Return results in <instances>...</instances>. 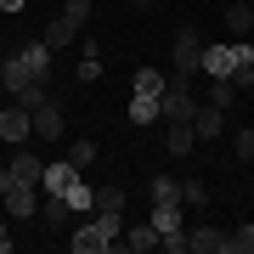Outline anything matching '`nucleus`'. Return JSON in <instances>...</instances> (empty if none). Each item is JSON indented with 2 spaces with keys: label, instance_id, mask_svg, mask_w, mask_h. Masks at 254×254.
Segmentation results:
<instances>
[{
  "label": "nucleus",
  "instance_id": "18",
  "mask_svg": "<svg viewBox=\"0 0 254 254\" xmlns=\"http://www.w3.org/2000/svg\"><path fill=\"white\" fill-rule=\"evenodd\" d=\"M17 57L28 63V73H34V79H46V73H51V46H46V40H34V46H23Z\"/></svg>",
  "mask_w": 254,
  "mask_h": 254
},
{
  "label": "nucleus",
  "instance_id": "31",
  "mask_svg": "<svg viewBox=\"0 0 254 254\" xmlns=\"http://www.w3.org/2000/svg\"><path fill=\"white\" fill-rule=\"evenodd\" d=\"M28 6V0H0V11H23Z\"/></svg>",
  "mask_w": 254,
  "mask_h": 254
},
{
  "label": "nucleus",
  "instance_id": "11",
  "mask_svg": "<svg viewBox=\"0 0 254 254\" xmlns=\"http://www.w3.org/2000/svg\"><path fill=\"white\" fill-rule=\"evenodd\" d=\"M192 130H198V141H215L220 130H226V108H215V102H198V113H192Z\"/></svg>",
  "mask_w": 254,
  "mask_h": 254
},
{
  "label": "nucleus",
  "instance_id": "21",
  "mask_svg": "<svg viewBox=\"0 0 254 254\" xmlns=\"http://www.w3.org/2000/svg\"><path fill=\"white\" fill-rule=\"evenodd\" d=\"M164 85H170V73H158V68H136V96H164Z\"/></svg>",
  "mask_w": 254,
  "mask_h": 254
},
{
  "label": "nucleus",
  "instance_id": "19",
  "mask_svg": "<svg viewBox=\"0 0 254 254\" xmlns=\"http://www.w3.org/2000/svg\"><path fill=\"white\" fill-rule=\"evenodd\" d=\"M226 28H232L237 40L254 28V6H249V0H232V6H226Z\"/></svg>",
  "mask_w": 254,
  "mask_h": 254
},
{
  "label": "nucleus",
  "instance_id": "10",
  "mask_svg": "<svg viewBox=\"0 0 254 254\" xmlns=\"http://www.w3.org/2000/svg\"><path fill=\"white\" fill-rule=\"evenodd\" d=\"M192 147H198V130H192V119H170V130H164V153L187 158Z\"/></svg>",
  "mask_w": 254,
  "mask_h": 254
},
{
  "label": "nucleus",
  "instance_id": "2",
  "mask_svg": "<svg viewBox=\"0 0 254 254\" xmlns=\"http://www.w3.org/2000/svg\"><path fill=\"white\" fill-rule=\"evenodd\" d=\"M243 63H254L249 40H232V46H203V73H209V79H232Z\"/></svg>",
  "mask_w": 254,
  "mask_h": 254
},
{
  "label": "nucleus",
  "instance_id": "20",
  "mask_svg": "<svg viewBox=\"0 0 254 254\" xmlns=\"http://www.w3.org/2000/svg\"><path fill=\"white\" fill-rule=\"evenodd\" d=\"M158 96H130V125H158Z\"/></svg>",
  "mask_w": 254,
  "mask_h": 254
},
{
  "label": "nucleus",
  "instance_id": "28",
  "mask_svg": "<svg viewBox=\"0 0 254 254\" xmlns=\"http://www.w3.org/2000/svg\"><path fill=\"white\" fill-rule=\"evenodd\" d=\"M181 198H187V203H198V209H203V203H209V187H203V181H187V187H181Z\"/></svg>",
  "mask_w": 254,
  "mask_h": 254
},
{
  "label": "nucleus",
  "instance_id": "13",
  "mask_svg": "<svg viewBox=\"0 0 254 254\" xmlns=\"http://www.w3.org/2000/svg\"><path fill=\"white\" fill-rule=\"evenodd\" d=\"M79 175H85V170H73L68 158H63V164H46V175H40V192H68Z\"/></svg>",
  "mask_w": 254,
  "mask_h": 254
},
{
  "label": "nucleus",
  "instance_id": "32",
  "mask_svg": "<svg viewBox=\"0 0 254 254\" xmlns=\"http://www.w3.org/2000/svg\"><path fill=\"white\" fill-rule=\"evenodd\" d=\"M6 249H11V237H6V226H0V254H6Z\"/></svg>",
  "mask_w": 254,
  "mask_h": 254
},
{
  "label": "nucleus",
  "instance_id": "6",
  "mask_svg": "<svg viewBox=\"0 0 254 254\" xmlns=\"http://www.w3.org/2000/svg\"><path fill=\"white\" fill-rule=\"evenodd\" d=\"M28 125H34V141H40V147L63 141V108H57V102H46V108H34V113H28Z\"/></svg>",
  "mask_w": 254,
  "mask_h": 254
},
{
  "label": "nucleus",
  "instance_id": "7",
  "mask_svg": "<svg viewBox=\"0 0 254 254\" xmlns=\"http://www.w3.org/2000/svg\"><path fill=\"white\" fill-rule=\"evenodd\" d=\"M0 141H34V125H28V108H23V102L0 108Z\"/></svg>",
  "mask_w": 254,
  "mask_h": 254
},
{
  "label": "nucleus",
  "instance_id": "30",
  "mask_svg": "<svg viewBox=\"0 0 254 254\" xmlns=\"http://www.w3.org/2000/svg\"><path fill=\"white\" fill-rule=\"evenodd\" d=\"M232 85H237V91H249V85H254V63H243V68H237V73H232Z\"/></svg>",
  "mask_w": 254,
  "mask_h": 254
},
{
  "label": "nucleus",
  "instance_id": "24",
  "mask_svg": "<svg viewBox=\"0 0 254 254\" xmlns=\"http://www.w3.org/2000/svg\"><path fill=\"white\" fill-rule=\"evenodd\" d=\"M91 158H96V141H73L68 147V164H73V170H91Z\"/></svg>",
  "mask_w": 254,
  "mask_h": 254
},
{
  "label": "nucleus",
  "instance_id": "15",
  "mask_svg": "<svg viewBox=\"0 0 254 254\" xmlns=\"http://www.w3.org/2000/svg\"><path fill=\"white\" fill-rule=\"evenodd\" d=\"M0 85H6L11 96H17L23 85H34V73H28V63H23V57H6V63H0Z\"/></svg>",
  "mask_w": 254,
  "mask_h": 254
},
{
  "label": "nucleus",
  "instance_id": "27",
  "mask_svg": "<svg viewBox=\"0 0 254 254\" xmlns=\"http://www.w3.org/2000/svg\"><path fill=\"white\" fill-rule=\"evenodd\" d=\"M96 209H125V187H96Z\"/></svg>",
  "mask_w": 254,
  "mask_h": 254
},
{
  "label": "nucleus",
  "instance_id": "14",
  "mask_svg": "<svg viewBox=\"0 0 254 254\" xmlns=\"http://www.w3.org/2000/svg\"><path fill=\"white\" fill-rule=\"evenodd\" d=\"M40 215H46V226H51V232H68V226H73V209H68L63 192H46V209H40Z\"/></svg>",
  "mask_w": 254,
  "mask_h": 254
},
{
  "label": "nucleus",
  "instance_id": "29",
  "mask_svg": "<svg viewBox=\"0 0 254 254\" xmlns=\"http://www.w3.org/2000/svg\"><path fill=\"white\" fill-rule=\"evenodd\" d=\"M237 158H254V125L237 130Z\"/></svg>",
  "mask_w": 254,
  "mask_h": 254
},
{
  "label": "nucleus",
  "instance_id": "12",
  "mask_svg": "<svg viewBox=\"0 0 254 254\" xmlns=\"http://www.w3.org/2000/svg\"><path fill=\"white\" fill-rule=\"evenodd\" d=\"M187 254H226V232H220V226H198V232H187Z\"/></svg>",
  "mask_w": 254,
  "mask_h": 254
},
{
  "label": "nucleus",
  "instance_id": "5",
  "mask_svg": "<svg viewBox=\"0 0 254 254\" xmlns=\"http://www.w3.org/2000/svg\"><path fill=\"white\" fill-rule=\"evenodd\" d=\"M158 113H164V119H192V113H198V102H192V91H187V79H181V73H175V79L164 85Z\"/></svg>",
  "mask_w": 254,
  "mask_h": 254
},
{
  "label": "nucleus",
  "instance_id": "9",
  "mask_svg": "<svg viewBox=\"0 0 254 254\" xmlns=\"http://www.w3.org/2000/svg\"><path fill=\"white\" fill-rule=\"evenodd\" d=\"M113 249H125V254H147V249H158V226H153V220H136V226L119 232Z\"/></svg>",
  "mask_w": 254,
  "mask_h": 254
},
{
  "label": "nucleus",
  "instance_id": "26",
  "mask_svg": "<svg viewBox=\"0 0 254 254\" xmlns=\"http://www.w3.org/2000/svg\"><path fill=\"white\" fill-rule=\"evenodd\" d=\"M147 198H181V181L175 175H153V192Z\"/></svg>",
  "mask_w": 254,
  "mask_h": 254
},
{
  "label": "nucleus",
  "instance_id": "17",
  "mask_svg": "<svg viewBox=\"0 0 254 254\" xmlns=\"http://www.w3.org/2000/svg\"><path fill=\"white\" fill-rule=\"evenodd\" d=\"M63 198H68V209H73V215H96V187L85 181V175H79V181L63 192Z\"/></svg>",
  "mask_w": 254,
  "mask_h": 254
},
{
  "label": "nucleus",
  "instance_id": "25",
  "mask_svg": "<svg viewBox=\"0 0 254 254\" xmlns=\"http://www.w3.org/2000/svg\"><path fill=\"white\" fill-rule=\"evenodd\" d=\"M232 96H237L232 79H209V102H215V108H232Z\"/></svg>",
  "mask_w": 254,
  "mask_h": 254
},
{
  "label": "nucleus",
  "instance_id": "8",
  "mask_svg": "<svg viewBox=\"0 0 254 254\" xmlns=\"http://www.w3.org/2000/svg\"><path fill=\"white\" fill-rule=\"evenodd\" d=\"M79 28H85V17H73V11H57V17L46 23V46H51V51L73 46V40H79Z\"/></svg>",
  "mask_w": 254,
  "mask_h": 254
},
{
  "label": "nucleus",
  "instance_id": "3",
  "mask_svg": "<svg viewBox=\"0 0 254 254\" xmlns=\"http://www.w3.org/2000/svg\"><path fill=\"white\" fill-rule=\"evenodd\" d=\"M40 187H28V181H17L11 170H0V203H6V215H17V220H34L40 215V198H34Z\"/></svg>",
  "mask_w": 254,
  "mask_h": 254
},
{
  "label": "nucleus",
  "instance_id": "23",
  "mask_svg": "<svg viewBox=\"0 0 254 254\" xmlns=\"http://www.w3.org/2000/svg\"><path fill=\"white\" fill-rule=\"evenodd\" d=\"M17 102H23L28 113H34V108H46V102H51V96H46V79H34V85H23V91H17Z\"/></svg>",
  "mask_w": 254,
  "mask_h": 254
},
{
  "label": "nucleus",
  "instance_id": "4",
  "mask_svg": "<svg viewBox=\"0 0 254 254\" xmlns=\"http://www.w3.org/2000/svg\"><path fill=\"white\" fill-rule=\"evenodd\" d=\"M175 73H181V79L203 73V40H198L192 23H181V34H175Z\"/></svg>",
  "mask_w": 254,
  "mask_h": 254
},
{
  "label": "nucleus",
  "instance_id": "16",
  "mask_svg": "<svg viewBox=\"0 0 254 254\" xmlns=\"http://www.w3.org/2000/svg\"><path fill=\"white\" fill-rule=\"evenodd\" d=\"M6 170L17 175V181H28V187H40V175H46V158H40V153H17V158L6 164Z\"/></svg>",
  "mask_w": 254,
  "mask_h": 254
},
{
  "label": "nucleus",
  "instance_id": "1",
  "mask_svg": "<svg viewBox=\"0 0 254 254\" xmlns=\"http://www.w3.org/2000/svg\"><path fill=\"white\" fill-rule=\"evenodd\" d=\"M119 232H125V209H96V215H85V226L68 237L73 254H108L119 243Z\"/></svg>",
  "mask_w": 254,
  "mask_h": 254
},
{
  "label": "nucleus",
  "instance_id": "22",
  "mask_svg": "<svg viewBox=\"0 0 254 254\" xmlns=\"http://www.w3.org/2000/svg\"><path fill=\"white\" fill-rule=\"evenodd\" d=\"M226 254H254V220L237 226V232H226Z\"/></svg>",
  "mask_w": 254,
  "mask_h": 254
}]
</instances>
